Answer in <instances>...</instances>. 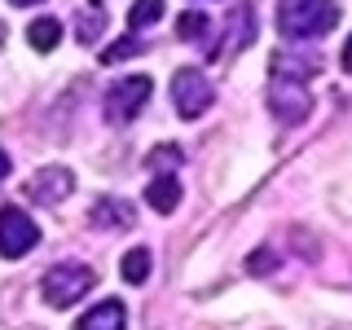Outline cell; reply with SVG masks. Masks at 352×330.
<instances>
[{
	"mask_svg": "<svg viewBox=\"0 0 352 330\" xmlns=\"http://www.w3.org/2000/svg\"><path fill=\"white\" fill-rule=\"evenodd\" d=\"M163 18V0H132L128 9V31H146Z\"/></svg>",
	"mask_w": 352,
	"mask_h": 330,
	"instance_id": "14",
	"label": "cell"
},
{
	"mask_svg": "<svg viewBox=\"0 0 352 330\" xmlns=\"http://www.w3.org/2000/svg\"><path fill=\"white\" fill-rule=\"evenodd\" d=\"M9 5H18V9H27V5H36V0H9Z\"/></svg>",
	"mask_w": 352,
	"mask_h": 330,
	"instance_id": "22",
	"label": "cell"
},
{
	"mask_svg": "<svg viewBox=\"0 0 352 330\" xmlns=\"http://www.w3.org/2000/svg\"><path fill=\"white\" fill-rule=\"evenodd\" d=\"M150 93H154L150 75H124V80H115L106 88V119L110 124H132L150 106Z\"/></svg>",
	"mask_w": 352,
	"mask_h": 330,
	"instance_id": "5",
	"label": "cell"
},
{
	"mask_svg": "<svg viewBox=\"0 0 352 330\" xmlns=\"http://www.w3.org/2000/svg\"><path fill=\"white\" fill-rule=\"evenodd\" d=\"M339 27L335 0H278V31L286 40H317Z\"/></svg>",
	"mask_w": 352,
	"mask_h": 330,
	"instance_id": "1",
	"label": "cell"
},
{
	"mask_svg": "<svg viewBox=\"0 0 352 330\" xmlns=\"http://www.w3.org/2000/svg\"><path fill=\"white\" fill-rule=\"evenodd\" d=\"M225 44H220V58H234L238 49H247L251 36H256V9L242 0V5H234V14H229V31H225Z\"/></svg>",
	"mask_w": 352,
	"mask_h": 330,
	"instance_id": "8",
	"label": "cell"
},
{
	"mask_svg": "<svg viewBox=\"0 0 352 330\" xmlns=\"http://www.w3.org/2000/svg\"><path fill=\"white\" fill-rule=\"evenodd\" d=\"M75 330H128V308L119 300H102L75 322Z\"/></svg>",
	"mask_w": 352,
	"mask_h": 330,
	"instance_id": "10",
	"label": "cell"
},
{
	"mask_svg": "<svg viewBox=\"0 0 352 330\" xmlns=\"http://www.w3.org/2000/svg\"><path fill=\"white\" fill-rule=\"evenodd\" d=\"M212 102H216V88L198 66H181L172 75V106L181 119H203L212 110Z\"/></svg>",
	"mask_w": 352,
	"mask_h": 330,
	"instance_id": "4",
	"label": "cell"
},
{
	"mask_svg": "<svg viewBox=\"0 0 352 330\" xmlns=\"http://www.w3.org/2000/svg\"><path fill=\"white\" fill-rule=\"evenodd\" d=\"M9 168H14V163H9V154L0 150V181H5V176H9Z\"/></svg>",
	"mask_w": 352,
	"mask_h": 330,
	"instance_id": "21",
	"label": "cell"
},
{
	"mask_svg": "<svg viewBox=\"0 0 352 330\" xmlns=\"http://www.w3.org/2000/svg\"><path fill=\"white\" fill-rule=\"evenodd\" d=\"M31 247H40V225L22 207H0V256L22 260L31 256Z\"/></svg>",
	"mask_w": 352,
	"mask_h": 330,
	"instance_id": "6",
	"label": "cell"
},
{
	"mask_svg": "<svg viewBox=\"0 0 352 330\" xmlns=\"http://www.w3.org/2000/svg\"><path fill=\"white\" fill-rule=\"evenodd\" d=\"M150 269H154L150 247H132V251H124V260H119V273H124V282H132V286L150 282Z\"/></svg>",
	"mask_w": 352,
	"mask_h": 330,
	"instance_id": "13",
	"label": "cell"
},
{
	"mask_svg": "<svg viewBox=\"0 0 352 330\" xmlns=\"http://www.w3.org/2000/svg\"><path fill=\"white\" fill-rule=\"evenodd\" d=\"M269 106L282 124H304L308 110H313V93H308V80L295 71H286L282 62H273V80H269Z\"/></svg>",
	"mask_w": 352,
	"mask_h": 330,
	"instance_id": "3",
	"label": "cell"
},
{
	"mask_svg": "<svg viewBox=\"0 0 352 330\" xmlns=\"http://www.w3.org/2000/svg\"><path fill=\"white\" fill-rule=\"evenodd\" d=\"M176 31H181V40H198V44H203V36L212 31V22L198 14V9H190V14L176 18Z\"/></svg>",
	"mask_w": 352,
	"mask_h": 330,
	"instance_id": "15",
	"label": "cell"
},
{
	"mask_svg": "<svg viewBox=\"0 0 352 330\" xmlns=\"http://www.w3.org/2000/svg\"><path fill=\"white\" fill-rule=\"evenodd\" d=\"M273 269H278V251H273V247H260V251L247 256V273H251V278H269Z\"/></svg>",
	"mask_w": 352,
	"mask_h": 330,
	"instance_id": "16",
	"label": "cell"
},
{
	"mask_svg": "<svg viewBox=\"0 0 352 330\" xmlns=\"http://www.w3.org/2000/svg\"><path fill=\"white\" fill-rule=\"evenodd\" d=\"M102 27H106V14L93 9V14H84L80 22H75V36H80V44H93L97 36H102Z\"/></svg>",
	"mask_w": 352,
	"mask_h": 330,
	"instance_id": "17",
	"label": "cell"
},
{
	"mask_svg": "<svg viewBox=\"0 0 352 330\" xmlns=\"http://www.w3.org/2000/svg\"><path fill=\"white\" fill-rule=\"evenodd\" d=\"M146 203L150 212H176V203H181V176L176 172H150V185H146Z\"/></svg>",
	"mask_w": 352,
	"mask_h": 330,
	"instance_id": "9",
	"label": "cell"
},
{
	"mask_svg": "<svg viewBox=\"0 0 352 330\" xmlns=\"http://www.w3.org/2000/svg\"><path fill=\"white\" fill-rule=\"evenodd\" d=\"M27 194L36 198V203H44V207H58L62 198L75 194V172L71 168H40L27 181Z\"/></svg>",
	"mask_w": 352,
	"mask_h": 330,
	"instance_id": "7",
	"label": "cell"
},
{
	"mask_svg": "<svg viewBox=\"0 0 352 330\" xmlns=\"http://www.w3.org/2000/svg\"><path fill=\"white\" fill-rule=\"evenodd\" d=\"M0 40H5V27H0Z\"/></svg>",
	"mask_w": 352,
	"mask_h": 330,
	"instance_id": "23",
	"label": "cell"
},
{
	"mask_svg": "<svg viewBox=\"0 0 352 330\" xmlns=\"http://www.w3.org/2000/svg\"><path fill=\"white\" fill-rule=\"evenodd\" d=\"M141 49H146V40H137V36H132V40H119V44H110V49H102V62L110 66V62H124V58H137Z\"/></svg>",
	"mask_w": 352,
	"mask_h": 330,
	"instance_id": "18",
	"label": "cell"
},
{
	"mask_svg": "<svg viewBox=\"0 0 352 330\" xmlns=\"http://www.w3.org/2000/svg\"><path fill=\"white\" fill-rule=\"evenodd\" d=\"M344 71L352 75V36H348V44H344Z\"/></svg>",
	"mask_w": 352,
	"mask_h": 330,
	"instance_id": "20",
	"label": "cell"
},
{
	"mask_svg": "<svg viewBox=\"0 0 352 330\" xmlns=\"http://www.w3.org/2000/svg\"><path fill=\"white\" fill-rule=\"evenodd\" d=\"M93 286H97V273L88 269V264L62 260V264H53V269L40 278V295H44L49 308H71V304H80Z\"/></svg>",
	"mask_w": 352,
	"mask_h": 330,
	"instance_id": "2",
	"label": "cell"
},
{
	"mask_svg": "<svg viewBox=\"0 0 352 330\" xmlns=\"http://www.w3.org/2000/svg\"><path fill=\"white\" fill-rule=\"evenodd\" d=\"M27 44H31L36 53H53V49L62 44V22H58V18H36V22L27 27Z\"/></svg>",
	"mask_w": 352,
	"mask_h": 330,
	"instance_id": "12",
	"label": "cell"
},
{
	"mask_svg": "<svg viewBox=\"0 0 352 330\" xmlns=\"http://www.w3.org/2000/svg\"><path fill=\"white\" fill-rule=\"evenodd\" d=\"M93 225L97 229H132L137 225V212H132V203H124V198H97L93 203Z\"/></svg>",
	"mask_w": 352,
	"mask_h": 330,
	"instance_id": "11",
	"label": "cell"
},
{
	"mask_svg": "<svg viewBox=\"0 0 352 330\" xmlns=\"http://www.w3.org/2000/svg\"><path fill=\"white\" fill-rule=\"evenodd\" d=\"M181 159H185V154L176 150V146H159V150L150 154V172H176V163H181Z\"/></svg>",
	"mask_w": 352,
	"mask_h": 330,
	"instance_id": "19",
	"label": "cell"
}]
</instances>
